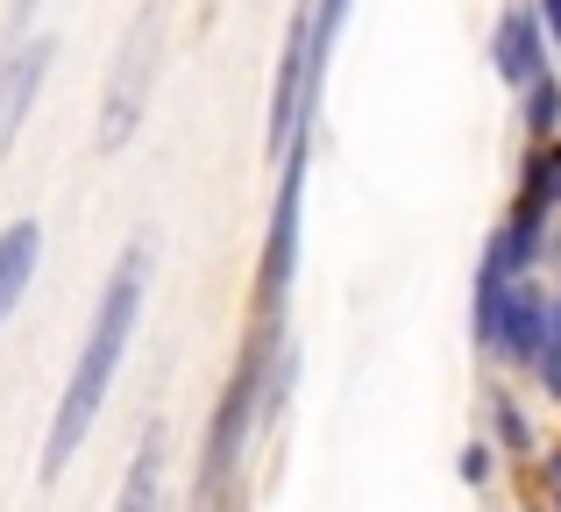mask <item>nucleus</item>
<instances>
[{"label": "nucleus", "mask_w": 561, "mask_h": 512, "mask_svg": "<svg viewBox=\"0 0 561 512\" xmlns=\"http://www.w3.org/2000/svg\"><path fill=\"white\" fill-rule=\"evenodd\" d=\"M142 285H150V242H128L122 263H114V277H107V292H100V306H93V328H85V349H79V363H71V377H65V399H57V413H50V434H43V463H36L43 485H57L65 463L79 456L85 434H93L100 399H107L114 371H122V349H128V334H136Z\"/></svg>", "instance_id": "obj_1"}, {"label": "nucleus", "mask_w": 561, "mask_h": 512, "mask_svg": "<svg viewBox=\"0 0 561 512\" xmlns=\"http://www.w3.org/2000/svg\"><path fill=\"white\" fill-rule=\"evenodd\" d=\"M157 36H164V8H142L136 29L122 43V65H114V86H107V114H100V150H122L136 136V114H142V93L157 79Z\"/></svg>", "instance_id": "obj_2"}, {"label": "nucleus", "mask_w": 561, "mask_h": 512, "mask_svg": "<svg viewBox=\"0 0 561 512\" xmlns=\"http://www.w3.org/2000/svg\"><path fill=\"white\" fill-rule=\"evenodd\" d=\"M299 200H306V136L291 143L285 157V185H277V214H271V236H263V314L277 320L291 285V263H299Z\"/></svg>", "instance_id": "obj_3"}, {"label": "nucleus", "mask_w": 561, "mask_h": 512, "mask_svg": "<svg viewBox=\"0 0 561 512\" xmlns=\"http://www.w3.org/2000/svg\"><path fill=\"white\" fill-rule=\"evenodd\" d=\"M263 349H271V328L249 342V356H242V371H234V385H228V399H220V420H214V442H206V499L220 491V477H228V463H234V448H242V420H249V406H256V377H263Z\"/></svg>", "instance_id": "obj_4"}, {"label": "nucleus", "mask_w": 561, "mask_h": 512, "mask_svg": "<svg viewBox=\"0 0 561 512\" xmlns=\"http://www.w3.org/2000/svg\"><path fill=\"white\" fill-rule=\"evenodd\" d=\"M50 57H57L50 36L22 43V50H0V157L14 150V136H22V114H28V100H36L43 71H50Z\"/></svg>", "instance_id": "obj_5"}, {"label": "nucleus", "mask_w": 561, "mask_h": 512, "mask_svg": "<svg viewBox=\"0 0 561 512\" xmlns=\"http://www.w3.org/2000/svg\"><path fill=\"white\" fill-rule=\"evenodd\" d=\"M548 342H554V306L519 277L512 299H505V314H497V342L491 349H497V356H519V363H540Z\"/></svg>", "instance_id": "obj_6"}, {"label": "nucleus", "mask_w": 561, "mask_h": 512, "mask_svg": "<svg viewBox=\"0 0 561 512\" xmlns=\"http://www.w3.org/2000/svg\"><path fill=\"white\" fill-rule=\"evenodd\" d=\"M540 36H548L540 8H512L505 22H497V43H491V57H497V79H505V86H526V93H534V86L548 79V57H540Z\"/></svg>", "instance_id": "obj_7"}, {"label": "nucleus", "mask_w": 561, "mask_h": 512, "mask_svg": "<svg viewBox=\"0 0 561 512\" xmlns=\"http://www.w3.org/2000/svg\"><path fill=\"white\" fill-rule=\"evenodd\" d=\"M114 512H164V428H142L136 463H128V477H122Z\"/></svg>", "instance_id": "obj_8"}, {"label": "nucleus", "mask_w": 561, "mask_h": 512, "mask_svg": "<svg viewBox=\"0 0 561 512\" xmlns=\"http://www.w3.org/2000/svg\"><path fill=\"white\" fill-rule=\"evenodd\" d=\"M36 257H43V228L36 221H14L8 236H0V328H8V314L22 306V285L36 277Z\"/></svg>", "instance_id": "obj_9"}, {"label": "nucleus", "mask_w": 561, "mask_h": 512, "mask_svg": "<svg viewBox=\"0 0 561 512\" xmlns=\"http://www.w3.org/2000/svg\"><path fill=\"white\" fill-rule=\"evenodd\" d=\"M342 14H348V0H313V57H320V71H328V57H334Z\"/></svg>", "instance_id": "obj_10"}, {"label": "nucleus", "mask_w": 561, "mask_h": 512, "mask_svg": "<svg viewBox=\"0 0 561 512\" xmlns=\"http://www.w3.org/2000/svg\"><path fill=\"white\" fill-rule=\"evenodd\" d=\"M554 122H561V86H554V79H540L534 93H526V128H534V136H548Z\"/></svg>", "instance_id": "obj_11"}, {"label": "nucleus", "mask_w": 561, "mask_h": 512, "mask_svg": "<svg viewBox=\"0 0 561 512\" xmlns=\"http://www.w3.org/2000/svg\"><path fill=\"white\" fill-rule=\"evenodd\" d=\"M526 171H534V179L548 185V200L561 207V143H554V150H540V157H534V164H526Z\"/></svg>", "instance_id": "obj_12"}, {"label": "nucleus", "mask_w": 561, "mask_h": 512, "mask_svg": "<svg viewBox=\"0 0 561 512\" xmlns=\"http://www.w3.org/2000/svg\"><path fill=\"white\" fill-rule=\"evenodd\" d=\"M497 442L526 448V420H519V406H505V399H497Z\"/></svg>", "instance_id": "obj_13"}, {"label": "nucleus", "mask_w": 561, "mask_h": 512, "mask_svg": "<svg viewBox=\"0 0 561 512\" xmlns=\"http://www.w3.org/2000/svg\"><path fill=\"white\" fill-rule=\"evenodd\" d=\"M540 371H548V385H561V306H554V342H548V356H540Z\"/></svg>", "instance_id": "obj_14"}, {"label": "nucleus", "mask_w": 561, "mask_h": 512, "mask_svg": "<svg viewBox=\"0 0 561 512\" xmlns=\"http://www.w3.org/2000/svg\"><path fill=\"white\" fill-rule=\"evenodd\" d=\"M540 22H548V36L561 43V0H540Z\"/></svg>", "instance_id": "obj_15"}, {"label": "nucleus", "mask_w": 561, "mask_h": 512, "mask_svg": "<svg viewBox=\"0 0 561 512\" xmlns=\"http://www.w3.org/2000/svg\"><path fill=\"white\" fill-rule=\"evenodd\" d=\"M554 477H561V456H554Z\"/></svg>", "instance_id": "obj_16"}]
</instances>
